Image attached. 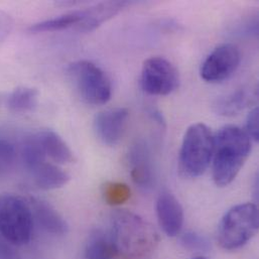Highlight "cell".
Wrapping results in <instances>:
<instances>
[{
	"mask_svg": "<svg viewBox=\"0 0 259 259\" xmlns=\"http://www.w3.org/2000/svg\"><path fill=\"white\" fill-rule=\"evenodd\" d=\"M251 151V139L245 130L227 125L214 135L212 156L213 180L218 187L230 185Z\"/></svg>",
	"mask_w": 259,
	"mask_h": 259,
	"instance_id": "1",
	"label": "cell"
},
{
	"mask_svg": "<svg viewBox=\"0 0 259 259\" xmlns=\"http://www.w3.org/2000/svg\"><path fill=\"white\" fill-rule=\"evenodd\" d=\"M110 236L119 251L130 259L150 256L159 243L158 233L151 224L125 210L113 214Z\"/></svg>",
	"mask_w": 259,
	"mask_h": 259,
	"instance_id": "2",
	"label": "cell"
},
{
	"mask_svg": "<svg viewBox=\"0 0 259 259\" xmlns=\"http://www.w3.org/2000/svg\"><path fill=\"white\" fill-rule=\"evenodd\" d=\"M33 215L28 202L14 194L0 195V236L11 245L27 244L33 233Z\"/></svg>",
	"mask_w": 259,
	"mask_h": 259,
	"instance_id": "3",
	"label": "cell"
},
{
	"mask_svg": "<svg viewBox=\"0 0 259 259\" xmlns=\"http://www.w3.org/2000/svg\"><path fill=\"white\" fill-rule=\"evenodd\" d=\"M214 150V135L204 123L191 125L185 133L179 158L181 172L198 178L209 167Z\"/></svg>",
	"mask_w": 259,
	"mask_h": 259,
	"instance_id": "4",
	"label": "cell"
},
{
	"mask_svg": "<svg viewBox=\"0 0 259 259\" xmlns=\"http://www.w3.org/2000/svg\"><path fill=\"white\" fill-rule=\"evenodd\" d=\"M258 227L257 206L252 203L237 205L231 208L220 222L219 245L225 250L239 249L256 235Z\"/></svg>",
	"mask_w": 259,
	"mask_h": 259,
	"instance_id": "5",
	"label": "cell"
},
{
	"mask_svg": "<svg viewBox=\"0 0 259 259\" xmlns=\"http://www.w3.org/2000/svg\"><path fill=\"white\" fill-rule=\"evenodd\" d=\"M69 78L80 97L91 105H104L112 95V86L106 73L90 61L82 60L69 65Z\"/></svg>",
	"mask_w": 259,
	"mask_h": 259,
	"instance_id": "6",
	"label": "cell"
},
{
	"mask_svg": "<svg viewBox=\"0 0 259 259\" xmlns=\"http://www.w3.org/2000/svg\"><path fill=\"white\" fill-rule=\"evenodd\" d=\"M180 76L176 67L164 58L153 57L143 63L142 89L150 95L165 96L179 88Z\"/></svg>",
	"mask_w": 259,
	"mask_h": 259,
	"instance_id": "7",
	"label": "cell"
},
{
	"mask_svg": "<svg viewBox=\"0 0 259 259\" xmlns=\"http://www.w3.org/2000/svg\"><path fill=\"white\" fill-rule=\"evenodd\" d=\"M240 60V52L235 46L221 45L204 61L200 72L201 77L209 83L222 82L237 70Z\"/></svg>",
	"mask_w": 259,
	"mask_h": 259,
	"instance_id": "8",
	"label": "cell"
},
{
	"mask_svg": "<svg viewBox=\"0 0 259 259\" xmlns=\"http://www.w3.org/2000/svg\"><path fill=\"white\" fill-rule=\"evenodd\" d=\"M125 108L107 109L99 112L94 119L96 136L106 145H115L122 138L128 120Z\"/></svg>",
	"mask_w": 259,
	"mask_h": 259,
	"instance_id": "9",
	"label": "cell"
},
{
	"mask_svg": "<svg viewBox=\"0 0 259 259\" xmlns=\"http://www.w3.org/2000/svg\"><path fill=\"white\" fill-rule=\"evenodd\" d=\"M157 221L162 231L176 237L183 229L184 210L179 200L169 192H162L156 202Z\"/></svg>",
	"mask_w": 259,
	"mask_h": 259,
	"instance_id": "10",
	"label": "cell"
},
{
	"mask_svg": "<svg viewBox=\"0 0 259 259\" xmlns=\"http://www.w3.org/2000/svg\"><path fill=\"white\" fill-rule=\"evenodd\" d=\"M130 176L133 183L141 189H149L153 185L154 175L149 150L142 141H136L128 153Z\"/></svg>",
	"mask_w": 259,
	"mask_h": 259,
	"instance_id": "11",
	"label": "cell"
},
{
	"mask_svg": "<svg viewBox=\"0 0 259 259\" xmlns=\"http://www.w3.org/2000/svg\"><path fill=\"white\" fill-rule=\"evenodd\" d=\"M33 219L44 230L54 235H64L69 230V225L63 216L48 202L31 197L28 199Z\"/></svg>",
	"mask_w": 259,
	"mask_h": 259,
	"instance_id": "12",
	"label": "cell"
},
{
	"mask_svg": "<svg viewBox=\"0 0 259 259\" xmlns=\"http://www.w3.org/2000/svg\"><path fill=\"white\" fill-rule=\"evenodd\" d=\"M127 4L125 1H106L82 9V19L75 30L90 32L115 16Z\"/></svg>",
	"mask_w": 259,
	"mask_h": 259,
	"instance_id": "13",
	"label": "cell"
},
{
	"mask_svg": "<svg viewBox=\"0 0 259 259\" xmlns=\"http://www.w3.org/2000/svg\"><path fill=\"white\" fill-rule=\"evenodd\" d=\"M257 98V90L241 88L224 97H220L214 104L216 113L222 116H234L253 103Z\"/></svg>",
	"mask_w": 259,
	"mask_h": 259,
	"instance_id": "14",
	"label": "cell"
},
{
	"mask_svg": "<svg viewBox=\"0 0 259 259\" xmlns=\"http://www.w3.org/2000/svg\"><path fill=\"white\" fill-rule=\"evenodd\" d=\"M86 259H130L122 254L110 235L94 230L88 238L85 248Z\"/></svg>",
	"mask_w": 259,
	"mask_h": 259,
	"instance_id": "15",
	"label": "cell"
},
{
	"mask_svg": "<svg viewBox=\"0 0 259 259\" xmlns=\"http://www.w3.org/2000/svg\"><path fill=\"white\" fill-rule=\"evenodd\" d=\"M47 156L57 163H71L75 156L65 140L54 130H44L36 133Z\"/></svg>",
	"mask_w": 259,
	"mask_h": 259,
	"instance_id": "16",
	"label": "cell"
},
{
	"mask_svg": "<svg viewBox=\"0 0 259 259\" xmlns=\"http://www.w3.org/2000/svg\"><path fill=\"white\" fill-rule=\"evenodd\" d=\"M34 184L41 190H56L66 186L71 177L59 165L47 160L30 171Z\"/></svg>",
	"mask_w": 259,
	"mask_h": 259,
	"instance_id": "17",
	"label": "cell"
},
{
	"mask_svg": "<svg viewBox=\"0 0 259 259\" xmlns=\"http://www.w3.org/2000/svg\"><path fill=\"white\" fill-rule=\"evenodd\" d=\"M38 92L30 87H17L7 98V107L14 113H26L33 111L37 105Z\"/></svg>",
	"mask_w": 259,
	"mask_h": 259,
	"instance_id": "18",
	"label": "cell"
},
{
	"mask_svg": "<svg viewBox=\"0 0 259 259\" xmlns=\"http://www.w3.org/2000/svg\"><path fill=\"white\" fill-rule=\"evenodd\" d=\"M82 19L81 10L68 12L59 16H56L51 19H47L34 24H31L28 27V31L31 33H39V32H50L56 30H63L68 28H74L79 25Z\"/></svg>",
	"mask_w": 259,
	"mask_h": 259,
	"instance_id": "19",
	"label": "cell"
},
{
	"mask_svg": "<svg viewBox=\"0 0 259 259\" xmlns=\"http://www.w3.org/2000/svg\"><path fill=\"white\" fill-rule=\"evenodd\" d=\"M20 159L23 166L30 172L40 163L46 161V153L38 140L36 133L26 136L20 147Z\"/></svg>",
	"mask_w": 259,
	"mask_h": 259,
	"instance_id": "20",
	"label": "cell"
},
{
	"mask_svg": "<svg viewBox=\"0 0 259 259\" xmlns=\"http://www.w3.org/2000/svg\"><path fill=\"white\" fill-rule=\"evenodd\" d=\"M103 198L108 205L119 206L130 199L131 191L126 184L118 182H108L103 186Z\"/></svg>",
	"mask_w": 259,
	"mask_h": 259,
	"instance_id": "21",
	"label": "cell"
},
{
	"mask_svg": "<svg viewBox=\"0 0 259 259\" xmlns=\"http://www.w3.org/2000/svg\"><path fill=\"white\" fill-rule=\"evenodd\" d=\"M17 159L15 145L7 138L0 137V179L6 176Z\"/></svg>",
	"mask_w": 259,
	"mask_h": 259,
	"instance_id": "22",
	"label": "cell"
},
{
	"mask_svg": "<svg viewBox=\"0 0 259 259\" xmlns=\"http://www.w3.org/2000/svg\"><path fill=\"white\" fill-rule=\"evenodd\" d=\"M182 245L191 251H207L210 248V243L206 237L195 233L187 232L181 238Z\"/></svg>",
	"mask_w": 259,
	"mask_h": 259,
	"instance_id": "23",
	"label": "cell"
},
{
	"mask_svg": "<svg viewBox=\"0 0 259 259\" xmlns=\"http://www.w3.org/2000/svg\"><path fill=\"white\" fill-rule=\"evenodd\" d=\"M258 108H254L247 116L246 120V133L250 137V139L254 141H258L259 128H258Z\"/></svg>",
	"mask_w": 259,
	"mask_h": 259,
	"instance_id": "24",
	"label": "cell"
},
{
	"mask_svg": "<svg viewBox=\"0 0 259 259\" xmlns=\"http://www.w3.org/2000/svg\"><path fill=\"white\" fill-rule=\"evenodd\" d=\"M7 241L2 237L0 240V259H16V254Z\"/></svg>",
	"mask_w": 259,
	"mask_h": 259,
	"instance_id": "25",
	"label": "cell"
},
{
	"mask_svg": "<svg viewBox=\"0 0 259 259\" xmlns=\"http://www.w3.org/2000/svg\"><path fill=\"white\" fill-rule=\"evenodd\" d=\"M193 259H208L207 257H204V256H198V257H195Z\"/></svg>",
	"mask_w": 259,
	"mask_h": 259,
	"instance_id": "26",
	"label": "cell"
}]
</instances>
